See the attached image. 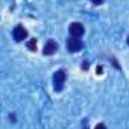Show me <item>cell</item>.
I'll return each instance as SVG.
<instances>
[{"mask_svg":"<svg viewBox=\"0 0 129 129\" xmlns=\"http://www.w3.org/2000/svg\"><path fill=\"white\" fill-rule=\"evenodd\" d=\"M66 70H56L55 75H53V88L55 91H61L62 87H64V82H66Z\"/></svg>","mask_w":129,"mask_h":129,"instance_id":"6da1fadb","label":"cell"},{"mask_svg":"<svg viewBox=\"0 0 129 129\" xmlns=\"http://www.w3.org/2000/svg\"><path fill=\"white\" fill-rule=\"evenodd\" d=\"M82 47H84V43H82L81 38L70 37L67 40V49H69V52H79V50H82Z\"/></svg>","mask_w":129,"mask_h":129,"instance_id":"7a4b0ae2","label":"cell"},{"mask_svg":"<svg viewBox=\"0 0 129 129\" xmlns=\"http://www.w3.org/2000/svg\"><path fill=\"white\" fill-rule=\"evenodd\" d=\"M69 32H70L72 37H75V38H81V37L84 35L85 29H84L82 23H79V21H73V23L70 24V27H69Z\"/></svg>","mask_w":129,"mask_h":129,"instance_id":"3957f363","label":"cell"},{"mask_svg":"<svg viewBox=\"0 0 129 129\" xmlns=\"http://www.w3.org/2000/svg\"><path fill=\"white\" fill-rule=\"evenodd\" d=\"M12 35H14V40H15V41H23V40H26V37H27V30H26L21 24H18V26L14 27Z\"/></svg>","mask_w":129,"mask_h":129,"instance_id":"277c9868","label":"cell"},{"mask_svg":"<svg viewBox=\"0 0 129 129\" xmlns=\"http://www.w3.org/2000/svg\"><path fill=\"white\" fill-rule=\"evenodd\" d=\"M56 52H58V43H56L55 40H49V41L46 43L44 49H43V53H44V55H53V53H56Z\"/></svg>","mask_w":129,"mask_h":129,"instance_id":"5b68a950","label":"cell"},{"mask_svg":"<svg viewBox=\"0 0 129 129\" xmlns=\"http://www.w3.org/2000/svg\"><path fill=\"white\" fill-rule=\"evenodd\" d=\"M27 49H29V50H32V52H35V50H37V38H32V40H29V41H27Z\"/></svg>","mask_w":129,"mask_h":129,"instance_id":"8992f818","label":"cell"},{"mask_svg":"<svg viewBox=\"0 0 129 129\" xmlns=\"http://www.w3.org/2000/svg\"><path fill=\"white\" fill-rule=\"evenodd\" d=\"M81 67H82V70H87V69L90 67V62H88V61H84V62H82V66H81Z\"/></svg>","mask_w":129,"mask_h":129,"instance_id":"52a82bcc","label":"cell"},{"mask_svg":"<svg viewBox=\"0 0 129 129\" xmlns=\"http://www.w3.org/2000/svg\"><path fill=\"white\" fill-rule=\"evenodd\" d=\"M94 129H106V126H105V124H103V123H97V124H96V127H94Z\"/></svg>","mask_w":129,"mask_h":129,"instance_id":"ba28073f","label":"cell"},{"mask_svg":"<svg viewBox=\"0 0 129 129\" xmlns=\"http://www.w3.org/2000/svg\"><path fill=\"white\" fill-rule=\"evenodd\" d=\"M102 70H103V69H102V67H100V66H99V67H97V69H96V72H97V75H102Z\"/></svg>","mask_w":129,"mask_h":129,"instance_id":"9c48e42d","label":"cell"},{"mask_svg":"<svg viewBox=\"0 0 129 129\" xmlns=\"http://www.w3.org/2000/svg\"><path fill=\"white\" fill-rule=\"evenodd\" d=\"M127 44H129V37H127Z\"/></svg>","mask_w":129,"mask_h":129,"instance_id":"30bf717a","label":"cell"}]
</instances>
